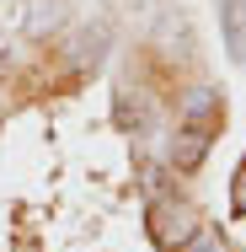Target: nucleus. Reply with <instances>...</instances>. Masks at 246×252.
I'll return each mask as SVG.
<instances>
[{"label":"nucleus","instance_id":"7ed1b4c3","mask_svg":"<svg viewBox=\"0 0 246 252\" xmlns=\"http://www.w3.org/2000/svg\"><path fill=\"white\" fill-rule=\"evenodd\" d=\"M177 124H188V129H219V92L193 86L188 97L177 102Z\"/></svg>","mask_w":246,"mask_h":252},{"label":"nucleus","instance_id":"423d86ee","mask_svg":"<svg viewBox=\"0 0 246 252\" xmlns=\"http://www.w3.org/2000/svg\"><path fill=\"white\" fill-rule=\"evenodd\" d=\"M102 43H107V22H97V32H86L75 43V64H97L102 59Z\"/></svg>","mask_w":246,"mask_h":252},{"label":"nucleus","instance_id":"20e7f679","mask_svg":"<svg viewBox=\"0 0 246 252\" xmlns=\"http://www.w3.org/2000/svg\"><path fill=\"white\" fill-rule=\"evenodd\" d=\"M209 140H214V129H188V124H177V166L182 172H193L203 151H209Z\"/></svg>","mask_w":246,"mask_h":252},{"label":"nucleus","instance_id":"f03ea898","mask_svg":"<svg viewBox=\"0 0 246 252\" xmlns=\"http://www.w3.org/2000/svg\"><path fill=\"white\" fill-rule=\"evenodd\" d=\"M59 16H64L59 0H0V27L27 38H43L49 27H59Z\"/></svg>","mask_w":246,"mask_h":252},{"label":"nucleus","instance_id":"f257e3e1","mask_svg":"<svg viewBox=\"0 0 246 252\" xmlns=\"http://www.w3.org/2000/svg\"><path fill=\"white\" fill-rule=\"evenodd\" d=\"M150 236L161 247H193L198 242V209L182 199H155L150 204Z\"/></svg>","mask_w":246,"mask_h":252},{"label":"nucleus","instance_id":"0eeeda50","mask_svg":"<svg viewBox=\"0 0 246 252\" xmlns=\"http://www.w3.org/2000/svg\"><path fill=\"white\" fill-rule=\"evenodd\" d=\"M118 124L129 129V124H145V102L139 92H118Z\"/></svg>","mask_w":246,"mask_h":252},{"label":"nucleus","instance_id":"39448f33","mask_svg":"<svg viewBox=\"0 0 246 252\" xmlns=\"http://www.w3.org/2000/svg\"><path fill=\"white\" fill-rule=\"evenodd\" d=\"M225 49L246 64V0H225Z\"/></svg>","mask_w":246,"mask_h":252}]
</instances>
